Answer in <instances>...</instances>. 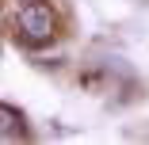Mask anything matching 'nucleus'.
<instances>
[{"label":"nucleus","instance_id":"obj_1","mask_svg":"<svg viewBox=\"0 0 149 145\" xmlns=\"http://www.w3.org/2000/svg\"><path fill=\"white\" fill-rule=\"evenodd\" d=\"M19 27H23V35L31 42H46L54 35V12H50V4L27 0V4L19 8Z\"/></svg>","mask_w":149,"mask_h":145},{"label":"nucleus","instance_id":"obj_2","mask_svg":"<svg viewBox=\"0 0 149 145\" xmlns=\"http://www.w3.org/2000/svg\"><path fill=\"white\" fill-rule=\"evenodd\" d=\"M15 122H23V114H15V107L4 103V137H8V141L15 137Z\"/></svg>","mask_w":149,"mask_h":145}]
</instances>
